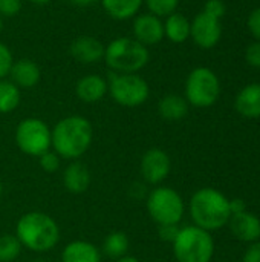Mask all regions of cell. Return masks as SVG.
I'll use <instances>...</instances> for the list:
<instances>
[{
  "label": "cell",
  "instance_id": "cell-1",
  "mask_svg": "<svg viewBox=\"0 0 260 262\" xmlns=\"http://www.w3.org/2000/svg\"><path fill=\"white\" fill-rule=\"evenodd\" d=\"M93 138L92 124L81 115H70L60 120L51 130L54 152L64 160H78L83 157Z\"/></svg>",
  "mask_w": 260,
  "mask_h": 262
},
{
  "label": "cell",
  "instance_id": "cell-2",
  "mask_svg": "<svg viewBox=\"0 0 260 262\" xmlns=\"http://www.w3.org/2000/svg\"><path fill=\"white\" fill-rule=\"evenodd\" d=\"M190 216L202 230H219L230 221V200L213 187L199 189L190 200Z\"/></svg>",
  "mask_w": 260,
  "mask_h": 262
},
{
  "label": "cell",
  "instance_id": "cell-3",
  "mask_svg": "<svg viewBox=\"0 0 260 262\" xmlns=\"http://www.w3.org/2000/svg\"><path fill=\"white\" fill-rule=\"evenodd\" d=\"M15 236L28 250L46 253L58 244L60 227L49 215L43 212H29L18 220Z\"/></svg>",
  "mask_w": 260,
  "mask_h": 262
},
{
  "label": "cell",
  "instance_id": "cell-4",
  "mask_svg": "<svg viewBox=\"0 0 260 262\" xmlns=\"http://www.w3.org/2000/svg\"><path fill=\"white\" fill-rule=\"evenodd\" d=\"M103 58L113 72L136 74L149 63L150 52L133 37H118L104 48Z\"/></svg>",
  "mask_w": 260,
  "mask_h": 262
},
{
  "label": "cell",
  "instance_id": "cell-5",
  "mask_svg": "<svg viewBox=\"0 0 260 262\" xmlns=\"http://www.w3.org/2000/svg\"><path fill=\"white\" fill-rule=\"evenodd\" d=\"M172 244L178 262H210L215 253V241L210 232L196 226L179 229Z\"/></svg>",
  "mask_w": 260,
  "mask_h": 262
},
{
  "label": "cell",
  "instance_id": "cell-6",
  "mask_svg": "<svg viewBox=\"0 0 260 262\" xmlns=\"http://www.w3.org/2000/svg\"><path fill=\"white\" fill-rule=\"evenodd\" d=\"M147 212L158 226H178L184 216L182 196L172 187H156L149 193Z\"/></svg>",
  "mask_w": 260,
  "mask_h": 262
},
{
  "label": "cell",
  "instance_id": "cell-7",
  "mask_svg": "<svg viewBox=\"0 0 260 262\" xmlns=\"http://www.w3.org/2000/svg\"><path fill=\"white\" fill-rule=\"evenodd\" d=\"M221 94V83L218 75L210 68L193 69L185 81V100L195 107L213 106Z\"/></svg>",
  "mask_w": 260,
  "mask_h": 262
},
{
  "label": "cell",
  "instance_id": "cell-8",
  "mask_svg": "<svg viewBox=\"0 0 260 262\" xmlns=\"http://www.w3.org/2000/svg\"><path fill=\"white\" fill-rule=\"evenodd\" d=\"M107 84L112 98L124 107H136L144 104L150 94L149 83L138 74L112 72Z\"/></svg>",
  "mask_w": 260,
  "mask_h": 262
},
{
  "label": "cell",
  "instance_id": "cell-9",
  "mask_svg": "<svg viewBox=\"0 0 260 262\" xmlns=\"http://www.w3.org/2000/svg\"><path fill=\"white\" fill-rule=\"evenodd\" d=\"M15 143L25 155L38 158L44 152L51 150V129L40 118H25L17 124Z\"/></svg>",
  "mask_w": 260,
  "mask_h": 262
},
{
  "label": "cell",
  "instance_id": "cell-10",
  "mask_svg": "<svg viewBox=\"0 0 260 262\" xmlns=\"http://www.w3.org/2000/svg\"><path fill=\"white\" fill-rule=\"evenodd\" d=\"M222 35V28L218 18L205 14L204 11L198 14L193 21H190V37L202 49H211L218 45Z\"/></svg>",
  "mask_w": 260,
  "mask_h": 262
},
{
  "label": "cell",
  "instance_id": "cell-11",
  "mask_svg": "<svg viewBox=\"0 0 260 262\" xmlns=\"http://www.w3.org/2000/svg\"><path fill=\"white\" fill-rule=\"evenodd\" d=\"M172 170V160L162 149H149L141 158V175L150 184L162 183Z\"/></svg>",
  "mask_w": 260,
  "mask_h": 262
},
{
  "label": "cell",
  "instance_id": "cell-12",
  "mask_svg": "<svg viewBox=\"0 0 260 262\" xmlns=\"http://www.w3.org/2000/svg\"><path fill=\"white\" fill-rule=\"evenodd\" d=\"M133 38L144 46L156 45L164 38V21L159 17L147 12L135 17L132 25Z\"/></svg>",
  "mask_w": 260,
  "mask_h": 262
},
{
  "label": "cell",
  "instance_id": "cell-13",
  "mask_svg": "<svg viewBox=\"0 0 260 262\" xmlns=\"http://www.w3.org/2000/svg\"><path fill=\"white\" fill-rule=\"evenodd\" d=\"M104 48L106 46L98 38L92 35H80L70 43L69 52L78 63L93 64L104 57Z\"/></svg>",
  "mask_w": 260,
  "mask_h": 262
},
{
  "label": "cell",
  "instance_id": "cell-14",
  "mask_svg": "<svg viewBox=\"0 0 260 262\" xmlns=\"http://www.w3.org/2000/svg\"><path fill=\"white\" fill-rule=\"evenodd\" d=\"M228 226H230L233 236L242 243L253 244L260 239V220L256 215L248 213L247 210L242 213L231 215Z\"/></svg>",
  "mask_w": 260,
  "mask_h": 262
},
{
  "label": "cell",
  "instance_id": "cell-15",
  "mask_svg": "<svg viewBox=\"0 0 260 262\" xmlns=\"http://www.w3.org/2000/svg\"><path fill=\"white\" fill-rule=\"evenodd\" d=\"M9 77H11V81L17 88L31 89L35 84H38V81L41 78V71L35 61H32L29 58H20L12 63Z\"/></svg>",
  "mask_w": 260,
  "mask_h": 262
},
{
  "label": "cell",
  "instance_id": "cell-16",
  "mask_svg": "<svg viewBox=\"0 0 260 262\" xmlns=\"http://www.w3.org/2000/svg\"><path fill=\"white\" fill-rule=\"evenodd\" d=\"M77 97L84 103H97L104 98V95L109 92L107 81L95 74H89L81 77L75 84Z\"/></svg>",
  "mask_w": 260,
  "mask_h": 262
},
{
  "label": "cell",
  "instance_id": "cell-17",
  "mask_svg": "<svg viewBox=\"0 0 260 262\" xmlns=\"http://www.w3.org/2000/svg\"><path fill=\"white\" fill-rule=\"evenodd\" d=\"M63 184L67 192L74 195L84 193L90 186V172L89 169L78 161L70 163L63 172Z\"/></svg>",
  "mask_w": 260,
  "mask_h": 262
},
{
  "label": "cell",
  "instance_id": "cell-18",
  "mask_svg": "<svg viewBox=\"0 0 260 262\" xmlns=\"http://www.w3.org/2000/svg\"><path fill=\"white\" fill-rule=\"evenodd\" d=\"M234 107L245 118H260V83L245 86L238 94Z\"/></svg>",
  "mask_w": 260,
  "mask_h": 262
},
{
  "label": "cell",
  "instance_id": "cell-19",
  "mask_svg": "<svg viewBox=\"0 0 260 262\" xmlns=\"http://www.w3.org/2000/svg\"><path fill=\"white\" fill-rule=\"evenodd\" d=\"M61 262H101V253L92 243L72 241L63 249Z\"/></svg>",
  "mask_w": 260,
  "mask_h": 262
},
{
  "label": "cell",
  "instance_id": "cell-20",
  "mask_svg": "<svg viewBox=\"0 0 260 262\" xmlns=\"http://www.w3.org/2000/svg\"><path fill=\"white\" fill-rule=\"evenodd\" d=\"M158 111H159V115L164 120L178 121V120H182L187 115V112H188V103L181 95L169 94V95L162 97V100L159 101Z\"/></svg>",
  "mask_w": 260,
  "mask_h": 262
},
{
  "label": "cell",
  "instance_id": "cell-21",
  "mask_svg": "<svg viewBox=\"0 0 260 262\" xmlns=\"http://www.w3.org/2000/svg\"><path fill=\"white\" fill-rule=\"evenodd\" d=\"M164 37L172 43H184L190 37V21L185 15L173 12L164 21Z\"/></svg>",
  "mask_w": 260,
  "mask_h": 262
},
{
  "label": "cell",
  "instance_id": "cell-22",
  "mask_svg": "<svg viewBox=\"0 0 260 262\" xmlns=\"http://www.w3.org/2000/svg\"><path fill=\"white\" fill-rule=\"evenodd\" d=\"M144 0H101L104 11L115 20H127L136 15Z\"/></svg>",
  "mask_w": 260,
  "mask_h": 262
},
{
  "label": "cell",
  "instance_id": "cell-23",
  "mask_svg": "<svg viewBox=\"0 0 260 262\" xmlns=\"http://www.w3.org/2000/svg\"><path fill=\"white\" fill-rule=\"evenodd\" d=\"M129 250V238L123 232H112L110 235L106 236L104 244H103V252L106 256L112 259H120L126 256Z\"/></svg>",
  "mask_w": 260,
  "mask_h": 262
},
{
  "label": "cell",
  "instance_id": "cell-24",
  "mask_svg": "<svg viewBox=\"0 0 260 262\" xmlns=\"http://www.w3.org/2000/svg\"><path fill=\"white\" fill-rule=\"evenodd\" d=\"M20 104V88L11 80H0V114H9Z\"/></svg>",
  "mask_w": 260,
  "mask_h": 262
},
{
  "label": "cell",
  "instance_id": "cell-25",
  "mask_svg": "<svg viewBox=\"0 0 260 262\" xmlns=\"http://www.w3.org/2000/svg\"><path fill=\"white\" fill-rule=\"evenodd\" d=\"M21 243L15 235H2L0 236V262L15 261L21 253Z\"/></svg>",
  "mask_w": 260,
  "mask_h": 262
},
{
  "label": "cell",
  "instance_id": "cell-26",
  "mask_svg": "<svg viewBox=\"0 0 260 262\" xmlns=\"http://www.w3.org/2000/svg\"><path fill=\"white\" fill-rule=\"evenodd\" d=\"M149 12L156 17H169L173 14L179 5V0H144Z\"/></svg>",
  "mask_w": 260,
  "mask_h": 262
},
{
  "label": "cell",
  "instance_id": "cell-27",
  "mask_svg": "<svg viewBox=\"0 0 260 262\" xmlns=\"http://www.w3.org/2000/svg\"><path fill=\"white\" fill-rule=\"evenodd\" d=\"M40 160V167L48 172V173H54L60 169V163H61V158L54 152V150H48L44 152L43 155L38 157Z\"/></svg>",
  "mask_w": 260,
  "mask_h": 262
},
{
  "label": "cell",
  "instance_id": "cell-28",
  "mask_svg": "<svg viewBox=\"0 0 260 262\" xmlns=\"http://www.w3.org/2000/svg\"><path fill=\"white\" fill-rule=\"evenodd\" d=\"M12 63H14V58H12L9 48L0 41V80H3L5 77L9 75Z\"/></svg>",
  "mask_w": 260,
  "mask_h": 262
},
{
  "label": "cell",
  "instance_id": "cell-29",
  "mask_svg": "<svg viewBox=\"0 0 260 262\" xmlns=\"http://www.w3.org/2000/svg\"><path fill=\"white\" fill-rule=\"evenodd\" d=\"M204 12L221 20L227 12V6L222 0H207L204 5Z\"/></svg>",
  "mask_w": 260,
  "mask_h": 262
},
{
  "label": "cell",
  "instance_id": "cell-30",
  "mask_svg": "<svg viewBox=\"0 0 260 262\" xmlns=\"http://www.w3.org/2000/svg\"><path fill=\"white\" fill-rule=\"evenodd\" d=\"M21 0H0V15L2 17H15L21 11Z\"/></svg>",
  "mask_w": 260,
  "mask_h": 262
},
{
  "label": "cell",
  "instance_id": "cell-31",
  "mask_svg": "<svg viewBox=\"0 0 260 262\" xmlns=\"http://www.w3.org/2000/svg\"><path fill=\"white\" fill-rule=\"evenodd\" d=\"M245 58L250 66L260 68V40L251 43L245 51Z\"/></svg>",
  "mask_w": 260,
  "mask_h": 262
},
{
  "label": "cell",
  "instance_id": "cell-32",
  "mask_svg": "<svg viewBox=\"0 0 260 262\" xmlns=\"http://www.w3.org/2000/svg\"><path fill=\"white\" fill-rule=\"evenodd\" d=\"M247 25H248V29H250V32L253 34V37H254L256 40H260V8H256V9L248 15Z\"/></svg>",
  "mask_w": 260,
  "mask_h": 262
},
{
  "label": "cell",
  "instance_id": "cell-33",
  "mask_svg": "<svg viewBox=\"0 0 260 262\" xmlns=\"http://www.w3.org/2000/svg\"><path fill=\"white\" fill-rule=\"evenodd\" d=\"M178 232H179L178 226H159V229H158L159 238L166 243H173L175 238L178 236Z\"/></svg>",
  "mask_w": 260,
  "mask_h": 262
},
{
  "label": "cell",
  "instance_id": "cell-34",
  "mask_svg": "<svg viewBox=\"0 0 260 262\" xmlns=\"http://www.w3.org/2000/svg\"><path fill=\"white\" fill-rule=\"evenodd\" d=\"M244 262H260V241L253 243L244 255Z\"/></svg>",
  "mask_w": 260,
  "mask_h": 262
},
{
  "label": "cell",
  "instance_id": "cell-35",
  "mask_svg": "<svg viewBox=\"0 0 260 262\" xmlns=\"http://www.w3.org/2000/svg\"><path fill=\"white\" fill-rule=\"evenodd\" d=\"M247 210V204L244 200H239V198H234V200H230V212L231 215L234 213H242Z\"/></svg>",
  "mask_w": 260,
  "mask_h": 262
},
{
  "label": "cell",
  "instance_id": "cell-36",
  "mask_svg": "<svg viewBox=\"0 0 260 262\" xmlns=\"http://www.w3.org/2000/svg\"><path fill=\"white\" fill-rule=\"evenodd\" d=\"M70 2L75 3V5H78V6H89V5L97 3L98 0H70Z\"/></svg>",
  "mask_w": 260,
  "mask_h": 262
},
{
  "label": "cell",
  "instance_id": "cell-37",
  "mask_svg": "<svg viewBox=\"0 0 260 262\" xmlns=\"http://www.w3.org/2000/svg\"><path fill=\"white\" fill-rule=\"evenodd\" d=\"M115 262H141L139 259H136L135 256H123V258H120V259H116Z\"/></svg>",
  "mask_w": 260,
  "mask_h": 262
},
{
  "label": "cell",
  "instance_id": "cell-38",
  "mask_svg": "<svg viewBox=\"0 0 260 262\" xmlns=\"http://www.w3.org/2000/svg\"><path fill=\"white\" fill-rule=\"evenodd\" d=\"M31 3H34V5H38V6H43V5H48L51 0H29Z\"/></svg>",
  "mask_w": 260,
  "mask_h": 262
},
{
  "label": "cell",
  "instance_id": "cell-39",
  "mask_svg": "<svg viewBox=\"0 0 260 262\" xmlns=\"http://www.w3.org/2000/svg\"><path fill=\"white\" fill-rule=\"evenodd\" d=\"M3 31V20H2V15H0V32Z\"/></svg>",
  "mask_w": 260,
  "mask_h": 262
},
{
  "label": "cell",
  "instance_id": "cell-40",
  "mask_svg": "<svg viewBox=\"0 0 260 262\" xmlns=\"http://www.w3.org/2000/svg\"><path fill=\"white\" fill-rule=\"evenodd\" d=\"M2 192H3V186H2V181H0V196H2Z\"/></svg>",
  "mask_w": 260,
  "mask_h": 262
},
{
  "label": "cell",
  "instance_id": "cell-41",
  "mask_svg": "<svg viewBox=\"0 0 260 262\" xmlns=\"http://www.w3.org/2000/svg\"><path fill=\"white\" fill-rule=\"evenodd\" d=\"M34 262H46L44 259H37V261H34Z\"/></svg>",
  "mask_w": 260,
  "mask_h": 262
}]
</instances>
